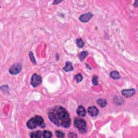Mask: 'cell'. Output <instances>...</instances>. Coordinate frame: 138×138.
Returning <instances> with one entry per match:
<instances>
[{"instance_id": "d6986e66", "label": "cell", "mask_w": 138, "mask_h": 138, "mask_svg": "<svg viewBox=\"0 0 138 138\" xmlns=\"http://www.w3.org/2000/svg\"><path fill=\"white\" fill-rule=\"evenodd\" d=\"M29 57H30V59L31 60V61L33 62V63L34 64L36 65V62L35 57H34L33 56V53L31 51L30 52V53H29Z\"/></svg>"}, {"instance_id": "277c9868", "label": "cell", "mask_w": 138, "mask_h": 138, "mask_svg": "<svg viewBox=\"0 0 138 138\" xmlns=\"http://www.w3.org/2000/svg\"><path fill=\"white\" fill-rule=\"evenodd\" d=\"M42 79L41 76L37 75L36 73L33 74L31 77V84L33 87H36L40 85L42 83Z\"/></svg>"}, {"instance_id": "8992f818", "label": "cell", "mask_w": 138, "mask_h": 138, "mask_svg": "<svg viewBox=\"0 0 138 138\" xmlns=\"http://www.w3.org/2000/svg\"><path fill=\"white\" fill-rule=\"evenodd\" d=\"M135 93V90L134 89H132L129 90H124L121 91V94L124 97L126 98H129L132 97Z\"/></svg>"}, {"instance_id": "4fadbf2b", "label": "cell", "mask_w": 138, "mask_h": 138, "mask_svg": "<svg viewBox=\"0 0 138 138\" xmlns=\"http://www.w3.org/2000/svg\"><path fill=\"white\" fill-rule=\"evenodd\" d=\"M97 103L99 106H100L101 107H104L107 105V102L106 100L103 99H99L97 100Z\"/></svg>"}, {"instance_id": "ac0fdd59", "label": "cell", "mask_w": 138, "mask_h": 138, "mask_svg": "<svg viewBox=\"0 0 138 138\" xmlns=\"http://www.w3.org/2000/svg\"><path fill=\"white\" fill-rule=\"evenodd\" d=\"M75 79L77 83H79L83 80V77L81 74H78L75 76Z\"/></svg>"}, {"instance_id": "ba28073f", "label": "cell", "mask_w": 138, "mask_h": 138, "mask_svg": "<svg viewBox=\"0 0 138 138\" xmlns=\"http://www.w3.org/2000/svg\"><path fill=\"white\" fill-rule=\"evenodd\" d=\"M92 16L93 15L91 13H88L81 15L79 17V20L82 22H87L92 19Z\"/></svg>"}, {"instance_id": "2e32d148", "label": "cell", "mask_w": 138, "mask_h": 138, "mask_svg": "<svg viewBox=\"0 0 138 138\" xmlns=\"http://www.w3.org/2000/svg\"><path fill=\"white\" fill-rule=\"evenodd\" d=\"M88 52L87 51H83L81 53H80L79 55V58L81 61H83V60L85 58L86 56L87 55Z\"/></svg>"}, {"instance_id": "5bb4252c", "label": "cell", "mask_w": 138, "mask_h": 138, "mask_svg": "<svg viewBox=\"0 0 138 138\" xmlns=\"http://www.w3.org/2000/svg\"><path fill=\"white\" fill-rule=\"evenodd\" d=\"M43 132V138H49L52 137V134L50 131H44Z\"/></svg>"}, {"instance_id": "3957f363", "label": "cell", "mask_w": 138, "mask_h": 138, "mask_svg": "<svg viewBox=\"0 0 138 138\" xmlns=\"http://www.w3.org/2000/svg\"><path fill=\"white\" fill-rule=\"evenodd\" d=\"M74 125L81 133H85L87 132V125L84 120L76 118L74 121Z\"/></svg>"}, {"instance_id": "52a82bcc", "label": "cell", "mask_w": 138, "mask_h": 138, "mask_svg": "<svg viewBox=\"0 0 138 138\" xmlns=\"http://www.w3.org/2000/svg\"><path fill=\"white\" fill-rule=\"evenodd\" d=\"M87 112L91 117H96L99 114V111L98 109L95 106L89 107L87 109Z\"/></svg>"}, {"instance_id": "6da1fadb", "label": "cell", "mask_w": 138, "mask_h": 138, "mask_svg": "<svg viewBox=\"0 0 138 138\" xmlns=\"http://www.w3.org/2000/svg\"><path fill=\"white\" fill-rule=\"evenodd\" d=\"M48 116L50 121L58 127L69 128L71 125V118L64 108L56 106L49 110Z\"/></svg>"}, {"instance_id": "7a4b0ae2", "label": "cell", "mask_w": 138, "mask_h": 138, "mask_svg": "<svg viewBox=\"0 0 138 138\" xmlns=\"http://www.w3.org/2000/svg\"><path fill=\"white\" fill-rule=\"evenodd\" d=\"M27 126L29 129H33L36 128L38 126L42 128H44L45 124L43 118L41 116L37 115L30 119L27 122Z\"/></svg>"}, {"instance_id": "ffe728a7", "label": "cell", "mask_w": 138, "mask_h": 138, "mask_svg": "<svg viewBox=\"0 0 138 138\" xmlns=\"http://www.w3.org/2000/svg\"><path fill=\"white\" fill-rule=\"evenodd\" d=\"M92 83L94 85H98V77L97 76H94L93 79H92Z\"/></svg>"}, {"instance_id": "30bf717a", "label": "cell", "mask_w": 138, "mask_h": 138, "mask_svg": "<svg viewBox=\"0 0 138 138\" xmlns=\"http://www.w3.org/2000/svg\"><path fill=\"white\" fill-rule=\"evenodd\" d=\"M30 137L33 138H43V132L41 131H37L30 134Z\"/></svg>"}, {"instance_id": "9c48e42d", "label": "cell", "mask_w": 138, "mask_h": 138, "mask_svg": "<svg viewBox=\"0 0 138 138\" xmlns=\"http://www.w3.org/2000/svg\"><path fill=\"white\" fill-rule=\"evenodd\" d=\"M77 113L78 114V115L80 117H85L86 114V111L85 109V108L83 106H79L78 107V109L77 110Z\"/></svg>"}, {"instance_id": "9a60e30c", "label": "cell", "mask_w": 138, "mask_h": 138, "mask_svg": "<svg viewBox=\"0 0 138 138\" xmlns=\"http://www.w3.org/2000/svg\"><path fill=\"white\" fill-rule=\"evenodd\" d=\"M77 45L78 48H82L84 46V43L81 38H78L77 39Z\"/></svg>"}, {"instance_id": "7402d4cb", "label": "cell", "mask_w": 138, "mask_h": 138, "mask_svg": "<svg viewBox=\"0 0 138 138\" xmlns=\"http://www.w3.org/2000/svg\"><path fill=\"white\" fill-rule=\"evenodd\" d=\"M59 2H61V1H55L53 2V4H54V5H55V3L57 4L58 3H59Z\"/></svg>"}, {"instance_id": "5b68a950", "label": "cell", "mask_w": 138, "mask_h": 138, "mask_svg": "<svg viewBox=\"0 0 138 138\" xmlns=\"http://www.w3.org/2000/svg\"><path fill=\"white\" fill-rule=\"evenodd\" d=\"M22 68V65L21 64H14L12 65L11 67L10 68L9 72L11 75H17V74L21 72Z\"/></svg>"}, {"instance_id": "7c38bea8", "label": "cell", "mask_w": 138, "mask_h": 138, "mask_svg": "<svg viewBox=\"0 0 138 138\" xmlns=\"http://www.w3.org/2000/svg\"><path fill=\"white\" fill-rule=\"evenodd\" d=\"M110 77L113 79H119L121 78L120 76L119 73H118V72L115 71H112L110 73Z\"/></svg>"}, {"instance_id": "8fae6325", "label": "cell", "mask_w": 138, "mask_h": 138, "mask_svg": "<svg viewBox=\"0 0 138 138\" xmlns=\"http://www.w3.org/2000/svg\"><path fill=\"white\" fill-rule=\"evenodd\" d=\"M64 70L66 72H69V71H71L73 70V67H72V64L69 62H67L66 63L65 67L63 68Z\"/></svg>"}, {"instance_id": "44dd1931", "label": "cell", "mask_w": 138, "mask_h": 138, "mask_svg": "<svg viewBox=\"0 0 138 138\" xmlns=\"http://www.w3.org/2000/svg\"><path fill=\"white\" fill-rule=\"evenodd\" d=\"M68 137L69 138H77V135L75 133H69L68 134Z\"/></svg>"}, {"instance_id": "e0dca14e", "label": "cell", "mask_w": 138, "mask_h": 138, "mask_svg": "<svg viewBox=\"0 0 138 138\" xmlns=\"http://www.w3.org/2000/svg\"><path fill=\"white\" fill-rule=\"evenodd\" d=\"M56 136L58 138H64L65 137V134L63 132L61 131H56L55 132Z\"/></svg>"}]
</instances>
